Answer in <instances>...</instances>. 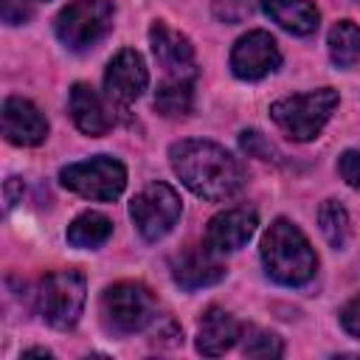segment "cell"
I'll use <instances>...</instances> for the list:
<instances>
[{"mask_svg":"<svg viewBox=\"0 0 360 360\" xmlns=\"http://www.w3.org/2000/svg\"><path fill=\"white\" fill-rule=\"evenodd\" d=\"M59 180L68 191L84 197V200H98V202H112L121 197L127 186V169L121 160L110 155H96L79 163H68L59 172Z\"/></svg>","mask_w":360,"mask_h":360,"instance_id":"7","label":"cell"},{"mask_svg":"<svg viewBox=\"0 0 360 360\" xmlns=\"http://www.w3.org/2000/svg\"><path fill=\"white\" fill-rule=\"evenodd\" d=\"M262 264L276 284L301 287L315 276L318 256L304 231L287 217H278L262 236Z\"/></svg>","mask_w":360,"mask_h":360,"instance_id":"2","label":"cell"},{"mask_svg":"<svg viewBox=\"0 0 360 360\" xmlns=\"http://www.w3.org/2000/svg\"><path fill=\"white\" fill-rule=\"evenodd\" d=\"M338 90L332 87H318L301 96H287L270 104V118L276 121V127L292 138V141H312L321 135V129L326 127V121L332 118L335 107H338Z\"/></svg>","mask_w":360,"mask_h":360,"instance_id":"3","label":"cell"},{"mask_svg":"<svg viewBox=\"0 0 360 360\" xmlns=\"http://www.w3.org/2000/svg\"><path fill=\"white\" fill-rule=\"evenodd\" d=\"M281 65L278 42L267 31H248L231 48V70L236 79L259 82Z\"/></svg>","mask_w":360,"mask_h":360,"instance_id":"10","label":"cell"},{"mask_svg":"<svg viewBox=\"0 0 360 360\" xmlns=\"http://www.w3.org/2000/svg\"><path fill=\"white\" fill-rule=\"evenodd\" d=\"M239 146H242V152H248L250 158H262V160H278V158H281L278 149H276L259 129H245V132L239 135Z\"/></svg>","mask_w":360,"mask_h":360,"instance_id":"23","label":"cell"},{"mask_svg":"<svg viewBox=\"0 0 360 360\" xmlns=\"http://www.w3.org/2000/svg\"><path fill=\"white\" fill-rule=\"evenodd\" d=\"M259 3L273 22H278L284 31L298 34V37L315 34L321 22V11L309 0H259Z\"/></svg>","mask_w":360,"mask_h":360,"instance_id":"17","label":"cell"},{"mask_svg":"<svg viewBox=\"0 0 360 360\" xmlns=\"http://www.w3.org/2000/svg\"><path fill=\"white\" fill-rule=\"evenodd\" d=\"M357 3H360V0H357Z\"/></svg>","mask_w":360,"mask_h":360,"instance_id":"30","label":"cell"},{"mask_svg":"<svg viewBox=\"0 0 360 360\" xmlns=\"http://www.w3.org/2000/svg\"><path fill=\"white\" fill-rule=\"evenodd\" d=\"M17 188H22V180H20V177H8V180H6V188H3V194H6V208H14L17 200H22V191L17 194Z\"/></svg>","mask_w":360,"mask_h":360,"instance_id":"28","label":"cell"},{"mask_svg":"<svg viewBox=\"0 0 360 360\" xmlns=\"http://www.w3.org/2000/svg\"><path fill=\"white\" fill-rule=\"evenodd\" d=\"M112 17L110 0H70L56 17V37L68 51H90L110 34Z\"/></svg>","mask_w":360,"mask_h":360,"instance_id":"5","label":"cell"},{"mask_svg":"<svg viewBox=\"0 0 360 360\" xmlns=\"http://www.w3.org/2000/svg\"><path fill=\"white\" fill-rule=\"evenodd\" d=\"M158 315L155 295L138 281H118L101 292V321L115 335L143 332Z\"/></svg>","mask_w":360,"mask_h":360,"instance_id":"4","label":"cell"},{"mask_svg":"<svg viewBox=\"0 0 360 360\" xmlns=\"http://www.w3.org/2000/svg\"><path fill=\"white\" fill-rule=\"evenodd\" d=\"M259 217L253 208H228L219 211L217 217L208 219L205 228V245L214 253H233L239 248H245L250 242V236L256 233Z\"/></svg>","mask_w":360,"mask_h":360,"instance_id":"12","label":"cell"},{"mask_svg":"<svg viewBox=\"0 0 360 360\" xmlns=\"http://www.w3.org/2000/svg\"><path fill=\"white\" fill-rule=\"evenodd\" d=\"M0 14H3V22L20 25L31 17V8L22 6V0H0Z\"/></svg>","mask_w":360,"mask_h":360,"instance_id":"27","label":"cell"},{"mask_svg":"<svg viewBox=\"0 0 360 360\" xmlns=\"http://www.w3.org/2000/svg\"><path fill=\"white\" fill-rule=\"evenodd\" d=\"M22 357H51V352L48 349H25Z\"/></svg>","mask_w":360,"mask_h":360,"instance_id":"29","label":"cell"},{"mask_svg":"<svg viewBox=\"0 0 360 360\" xmlns=\"http://www.w3.org/2000/svg\"><path fill=\"white\" fill-rule=\"evenodd\" d=\"M242 332H245L242 323L231 312H225L219 307H211L202 315L200 326H197V352L205 354V357H219V354H225L236 346Z\"/></svg>","mask_w":360,"mask_h":360,"instance_id":"16","label":"cell"},{"mask_svg":"<svg viewBox=\"0 0 360 360\" xmlns=\"http://www.w3.org/2000/svg\"><path fill=\"white\" fill-rule=\"evenodd\" d=\"M338 172L346 180V186L360 191V149H346L338 158Z\"/></svg>","mask_w":360,"mask_h":360,"instance_id":"25","label":"cell"},{"mask_svg":"<svg viewBox=\"0 0 360 360\" xmlns=\"http://www.w3.org/2000/svg\"><path fill=\"white\" fill-rule=\"evenodd\" d=\"M183 214V202H180V194L169 186V183H149L143 186L132 202H129V217H132V225L138 228V233L146 239V242H158L163 239L180 219Z\"/></svg>","mask_w":360,"mask_h":360,"instance_id":"8","label":"cell"},{"mask_svg":"<svg viewBox=\"0 0 360 360\" xmlns=\"http://www.w3.org/2000/svg\"><path fill=\"white\" fill-rule=\"evenodd\" d=\"M194 82H160L155 93V110L166 118H180L191 110Z\"/></svg>","mask_w":360,"mask_h":360,"instance_id":"21","label":"cell"},{"mask_svg":"<svg viewBox=\"0 0 360 360\" xmlns=\"http://www.w3.org/2000/svg\"><path fill=\"white\" fill-rule=\"evenodd\" d=\"M172 278L183 290L211 287V284L225 278V264L219 262V253H214L205 242L191 245V248H186L183 253H177L172 259Z\"/></svg>","mask_w":360,"mask_h":360,"instance_id":"13","label":"cell"},{"mask_svg":"<svg viewBox=\"0 0 360 360\" xmlns=\"http://www.w3.org/2000/svg\"><path fill=\"white\" fill-rule=\"evenodd\" d=\"M329 56L338 68H352L360 59V25L352 20H340L329 28Z\"/></svg>","mask_w":360,"mask_h":360,"instance_id":"19","label":"cell"},{"mask_svg":"<svg viewBox=\"0 0 360 360\" xmlns=\"http://www.w3.org/2000/svg\"><path fill=\"white\" fill-rule=\"evenodd\" d=\"M87 301V281L79 270H56L39 281L37 304L48 326L70 329L79 323Z\"/></svg>","mask_w":360,"mask_h":360,"instance_id":"6","label":"cell"},{"mask_svg":"<svg viewBox=\"0 0 360 360\" xmlns=\"http://www.w3.org/2000/svg\"><path fill=\"white\" fill-rule=\"evenodd\" d=\"M340 326L352 338H360V295H354L352 301L343 304V309H340Z\"/></svg>","mask_w":360,"mask_h":360,"instance_id":"26","label":"cell"},{"mask_svg":"<svg viewBox=\"0 0 360 360\" xmlns=\"http://www.w3.org/2000/svg\"><path fill=\"white\" fill-rule=\"evenodd\" d=\"M250 0H214V14L222 22H242L250 14Z\"/></svg>","mask_w":360,"mask_h":360,"instance_id":"24","label":"cell"},{"mask_svg":"<svg viewBox=\"0 0 360 360\" xmlns=\"http://www.w3.org/2000/svg\"><path fill=\"white\" fill-rule=\"evenodd\" d=\"M318 225H321V233L323 239L335 248V250H343L349 236H352V225H349V211L343 208L340 200H323L321 208H318Z\"/></svg>","mask_w":360,"mask_h":360,"instance_id":"20","label":"cell"},{"mask_svg":"<svg viewBox=\"0 0 360 360\" xmlns=\"http://www.w3.org/2000/svg\"><path fill=\"white\" fill-rule=\"evenodd\" d=\"M68 110H70V118L76 124L79 132L90 135V138H98V135H107L115 124V115H112V107L84 82H76L70 87V98H68Z\"/></svg>","mask_w":360,"mask_h":360,"instance_id":"15","label":"cell"},{"mask_svg":"<svg viewBox=\"0 0 360 360\" xmlns=\"http://www.w3.org/2000/svg\"><path fill=\"white\" fill-rule=\"evenodd\" d=\"M3 135L14 146H39L48 138V121L34 101L8 96L3 101Z\"/></svg>","mask_w":360,"mask_h":360,"instance_id":"14","label":"cell"},{"mask_svg":"<svg viewBox=\"0 0 360 360\" xmlns=\"http://www.w3.org/2000/svg\"><path fill=\"white\" fill-rule=\"evenodd\" d=\"M65 236H68V245L93 250V248H101L112 236V222L98 211H84L68 225Z\"/></svg>","mask_w":360,"mask_h":360,"instance_id":"18","label":"cell"},{"mask_svg":"<svg viewBox=\"0 0 360 360\" xmlns=\"http://www.w3.org/2000/svg\"><path fill=\"white\" fill-rule=\"evenodd\" d=\"M169 163L191 194L211 202L231 200L242 191L248 180V172L239 158H233L225 146L202 138H186L172 143Z\"/></svg>","mask_w":360,"mask_h":360,"instance_id":"1","label":"cell"},{"mask_svg":"<svg viewBox=\"0 0 360 360\" xmlns=\"http://www.w3.org/2000/svg\"><path fill=\"white\" fill-rule=\"evenodd\" d=\"M242 338H245L242 352H245L248 357H281V354H284L281 338H278L276 332H270V329L248 326V329L242 332Z\"/></svg>","mask_w":360,"mask_h":360,"instance_id":"22","label":"cell"},{"mask_svg":"<svg viewBox=\"0 0 360 360\" xmlns=\"http://www.w3.org/2000/svg\"><path fill=\"white\" fill-rule=\"evenodd\" d=\"M146 84H149V70L138 51L124 48L110 59V65L104 70V90H107L110 101L132 104L146 90Z\"/></svg>","mask_w":360,"mask_h":360,"instance_id":"11","label":"cell"},{"mask_svg":"<svg viewBox=\"0 0 360 360\" xmlns=\"http://www.w3.org/2000/svg\"><path fill=\"white\" fill-rule=\"evenodd\" d=\"M149 45L158 68L163 70V82H194L197 59L186 34L169 28L163 20H155L149 28Z\"/></svg>","mask_w":360,"mask_h":360,"instance_id":"9","label":"cell"}]
</instances>
